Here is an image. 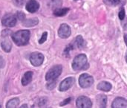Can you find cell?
<instances>
[{"instance_id":"obj_1","label":"cell","mask_w":127,"mask_h":108,"mask_svg":"<svg viewBox=\"0 0 127 108\" xmlns=\"http://www.w3.org/2000/svg\"><path fill=\"white\" fill-rule=\"evenodd\" d=\"M31 32L29 30H20L12 35V40L14 43L19 46H25L28 43L30 40Z\"/></svg>"},{"instance_id":"obj_2","label":"cell","mask_w":127,"mask_h":108,"mask_svg":"<svg viewBox=\"0 0 127 108\" xmlns=\"http://www.w3.org/2000/svg\"><path fill=\"white\" fill-rule=\"evenodd\" d=\"M86 66H89L87 63V57L84 54H80L77 55L72 62V69L74 71H79L81 69H86Z\"/></svg>"},{"instance_id":"obj_3","label":"cell","mask_w":127,"mask_h":108,"mask_svg":"<svg viewBox=\"0 0 127 108\" xmlns=\"http://www.w3.org/2000/svg\"><path fill=\"white\" fill-rule=\"evenodd\" d=\"M63 71V66L61 65H55L51 67L45 75V80L47 81H56L61 75Z\"/></svg>"},{"instance_id":"obj_4","label":"cell","mask_w":127,"mask_h":108,"mask_svg":"<svg viewBox=\"0 0 127 108\" xmlns=\"http://www.w3.org/2000/svg\"><path fill=\"white\" fill-rule=\"evenodd\" d=\"M94 84V78L87 73L82 74L79 78V85L82 88H89Z\"/></svg>"},{"instance_id":"obj_5","label":"cell","mask_w":127,"mask_h":108,"mask_svg":"<svg viewBox=\"0 0 127 108\" xmlns=\"http://www.w3.org/2000/svg\"><path fill=\"white\" fill-rule=\"evenodd\" d=\"M30 61L34 66H39L44 61V55L39 52H33L30 56Z\"/></svg>"},{"instance_id":"obj_6","label":"cell","mask_w":127,"mask_h":108,"mask_svg":"<svg viewBox=\"0 0 127 108\" xmlns=\"http://www.w3.org/2000/svg\"><path fill=\"white\" fill-rule=\"evenodd\" d=\"M76 105L79 108H91L92 107V102L88 97L81 96L77 98Z\"/></svg>"},{"instance_id":"obj_7","label":"cell","mask_w":127,"mask_h":108,"mask_svg":"<svg viewBox=\"0 0 127 108\" xmlns=\"http://www.w3.org/2000/svg\"><path fill=\"white\" fill-rule=\"evenodd\" d=\"M71 34V30L68 25L63 23L60 26L58 30V35L60 38L66 39L70 37Z\"/></svg>"},{"instance_id":"obj_8","label":"cell","mask_w":127,"mask_h":108,"mask_svg":"<svg viewBox=\"0 0 127 108\" xmlns=\"http://www.w3.org/2000/svg\"><path fill=\"white\" fill-rule=\"evenodd\" d=\"M1 23L5 27H13L16 23V16L13 14H7L2 18Z\"/></svg>"},{"instance_id":"obj_9","label":"cell","mask_w":127,"mask_h":108,"mask_svg":"<svg viewBox=\"0 0 127 108\" xmlns=\"http://www.w3.org/2000/svg\"><path fill=\"white\" fill-rule=\"evenodd\" d=\"M74 81H75V80L72 77H69V78L64 79L60 84V87H59L60 91H61V92L67 91L74 85Z\"/></svg>"},{"instance_id":"obj_10","label":"cell","mask_w":127,"mask_h":108,"mask_svg":"<svg viewBox=\"0 0 127 108\" xmlns=\"http://www.w3.org/2000/svg\"><path fill=\"white\" fill-rule=\"evenodd\" d=\"M25 8L30 13H35L39 10V4L36 0H29L25 5Z\"/></svg>"},{"instance_id":"obj_11","label":"cell","mask_w":127,"mask_h":108,"mask_svg":"<svg viewBox=\"0 0 127 108\" xmlns=\"http://www.w3.org/2000/svg\"><path fill=\"white\" fill-rule=\"evenodd\" d=\"M127 107V100L124 98H116L112 104V108H124Z\"/></svg>"},{"instance_id":"obj_12","label":"cell","mask_w":127,"mask_h":108,"mask_svg":"<svg viewBox=\"0 0 127 108\" xmlns=\"http://www.w3.org/2000/svg\"><path fill=\"white\" fill-rule=\"evenodd\" d=\"M97 88L99 90H101V91H103V92H109V91H110L112 90V84L109 82L101 81V82H100L97 84Z\"/></svg>"},{"instance_id":"obj_13","label":"cell","mask_w":127,"mask_h":108,"mask_svg":"<svg viewBox=\"0 0 127 108\" xmlns=\"http://www.w3.org/2000/svg\"><path fill=\"white\" fill-rule=\"evenodd\" d=\"M33 72H26L22 78V86H27L28 84H29L33 78Z\"/></svg>"},{"instance_id":"obj_14","label":"cell","mask_w":127,"mask_h":108,"mask_svg":"<svg viewBox=\"0 0 127 108\" xmlns=\"http://www.w3.org/2000/svg\"><path fill=\"white\" fill-rule=\"evenodd\" d=\"M38 22H39V20L37 18H31L24 21L22 25L25 27H33L34 25H36Z\"/></svg>"},{"instance_id":"obj_15","label":"cell","mask_w":127,"mask_h":108,"mask_svg":"<svg viewBox=\"0 0 127 108\" xmlns=\"http://www.w3.org/2000/svg\"><path fill=\"white\" fill-rule=\"evenodd\" d=\"M97 102L100 108H106V103H107V98L106 96L103 95H99L97 97Z\"/></svg>"},{"instance_id":"obj_16","label":"cell","mask_w":127,"mask_h":108,"mask_svg":"<svg viewBox=\"0 0 127 108\" xmlns=\"http://www.w3.org/2000/svg\"><path fill=\"white\" fill-rule=\"evenodd\" d=\"M1 47L5 52H10L12 48L11 43L9 40H4L1 43Z\"/></svg>"},{"instance_id":"obj_17","label":"cell","mask_w":127,"mask_h":108,"mask_svg":"<svg viewBox=\"0 0 127 108\" xmlns=\"http://www.w3.org/2000/svg\"><path fill=\"white\" fill-rule=\"evenodd\" d=\"M69 11V8H57L54 10V15L56 16H65Z\"/></svg>"},{"instance_id":"obj_18","label":"cell","mask_w":127,"mask_h":108,"mask_svg":"<svg viewBox=\"0 0 127 108\" xmlns=\"http://www.w3.org/2000/svg\"><path fill=\"white\" fill-rule=\"evenodd\" d=\"M19 105V99L18 98H13L10 99L6 105L7 108H15Z\"/></svg>"},{"instance_id":"obj_19","label":"cell","mask_w":127,"mask_h":108,"mask_svg":"<svg viewBox=\"0 0 127 108\" xmlns=\"http://www.w3.org/2000/svg\"><path fill=\"white\" fill-rule=\"evenodd\" d=\"M74 45H76L79 49H82L85 46V41L81 35H79L76 37L74 41Z\"/></svg>"},{"instance_id":"obj_20","label":"cell","mask_w":127,"mask_h":108,"mask_svg":"<svg viewBox=\"0 0 127 108\" xmlns=\"http://www.w3.org/2000/svg\"><path fill=\"white\" fill-rule=\"evenodd\" d=\"M122 0H103V2L109 6H117L121 3Z\"/></svg>"},{"instance_id":"obj_21","label":"cell","mask_w":127,"mask_h":108,"mask_svg":"<svg viewBox=\"0 0 127 108\" xmlns=\"http://www.w3.org/2000/svg\"><path fill=\"white\" fill-rule=\"evenodd\" d=\"M62 0H49V5L53 7H57L62 4Z\"/></svg>"},{"instance_id":"obj_22","label":"cell","mask_w":127,"mask_h":108,"mask_svg":"<svg viewBox=\"0 0 127 108\" xmlns=\"http://www.w3.org/2000/svg\"><path fill=\"white\" fill-rule=\"evenodd\" d=\"M118 16H119V19L121 20H124L125 16H126V12H125V9L124 7H121L120 11H119V13H118Z\"/></svg>"},{"instance_id":"obj_23","label":"cell","mask_w":127,"mask_h":108,"mask_svg":"<svg viewBox=\"0 0 127 108\" xmlns=\"http://www.w3.org/2000/svg\"><path fill=\"white\" fill-rule=\"evenodd\" d=\"M47 37H48V33H47L46 31L43 32V34H42V35L41 38L39 40V44H42V43H44L46 41Z\"/></svg>"},{"instance_id":"obj_24","label":"cell","mask_w":127,"mask_h":108,"mask_svg":"<svg viewBox=\"0 0 127 108\" xmlns=\"http://www.w3.org/2000/svg\"><path fill=\"white\" fill-rule=\"evenodd\" d=\"M16 16V19H18L19 20H24L25 18V14L22 11H17Z\"/></svg>"},{"instance_id":"obj_25","label":"cell","mask_w":127,"mask_h":108,"mask_svg":"<svg viewBox=\"0 0 127 108\" xmlns=\"http://www.w3.org/2000/svg\"><path fill=\"white\" fill-rule=\"evenodd\" d=\"M49 83H48V84L46 85V87L48 89V90H53L56 85H57V83H56V81H48Z\"/></svg>"},{"instance_id":"obj_26","label":"cell","mask_w":127,"mask_h":108,"mask_svg":"<svg viewBox=\"0 0 127 108\" xmlns=\"http://www.w3.org/2000/svg\"><path fill=\"white\" fill-rule=\"evenodd\" d=\"M13 3L16 6L21 7L24 4L25 0H13Z\"/></svg>"},{"instance_id":"obj_27","label":"cell","mask_w":127,"mask_h":108,"mask_svg":"<svg viewBox=\"0 0 127 108\" xmlns=\"http://www.w3.org/2000/svg\"><path fill=\"white\" fill-rule=\"evenodd\" d=\"M71 98H68V99H67L64 100V102H63L60 104V106H64V105H66L67 104H68V103L71 102Z\"/></svg>"},{"instance_id":"obj_28","label":"cell","mask_w":127,"mask_h":108,"mask_svg":"<svg viewBox=\"0 0 127 108\" xmlns=\"http://www.w3.org/2000/svg\"><path fill=\"white\" fill-rule=\"evenodd\" d=\"M124 41H125V43L127 46V34H124Z\"/></svg>"},{"instance_id":"obj_29","label":"cell","mask_w":127,"mask_h":108,"mask_svg":"<svg viewBox=\"0 0 127 108\" xmlns=\"http://www.w3.org/2000/svg\"><path fill=\"white\" fill-rule=\"evenodd\" d=\"M20 108H28V105H22V107Z\"/></svg>"},{"instance_id":"obj_30","label":"cell","mask_w":127,"mask_h":108,"mask_svg":"<svg viewBox=\"0 0 127 108\" xmlns=\"http://www.w3.org/2000/svg\"><path fill=\"white\" fill-rule=\"evenodd\" d=\"M126 61H127V54H126Z\"/></svg>"},{"instance_id":"obj_31","label":"cell","mask_w":127,"mask_h":108,"mask_svg":"<svg viewBox=\"0 0 127 108\" xmlns=\"http://www.w3.org/2000/svg\"><path fill=\"white\" fill-rule=\"evenodd\" d=\"M0 108H1V105H0Z\"/></svg>"}]
</instances>
